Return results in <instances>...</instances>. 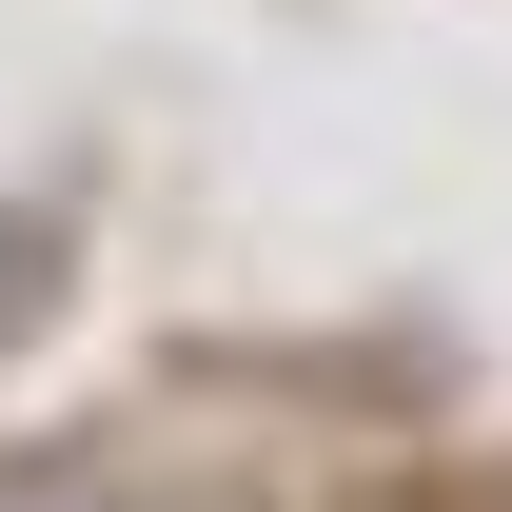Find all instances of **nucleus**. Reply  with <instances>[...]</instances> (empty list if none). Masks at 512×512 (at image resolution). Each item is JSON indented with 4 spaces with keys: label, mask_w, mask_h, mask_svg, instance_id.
Listing matches in <instances>:
<instances>
[{
    "label": "nucleus",
    "mask_w": 512,
    "mask_h": 512,
    "mask_svg": "<svg viewBox=\"0 0 512 512\" xmlns=\"http://www.w3.org/2000/svg\"><path fill=\"white\" fill-rule=\"evenodd\" d=\"M60 296H79V237L40 217V197H0V355H40V335H60Z\"/></svg>",
    "instance_id": "1"
}]
</instances>
